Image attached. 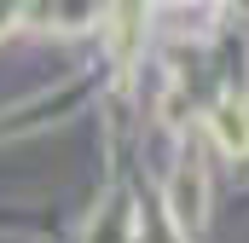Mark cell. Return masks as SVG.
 I'll list each match as a JSON object with an SVG mask.
<instances>
[{"instance_id":"cell-2","label":"cell","mask_w":249,"mask_h":243,"mask_svg":"<svg viewBox=\"0 0 249 243\" xmlns=\"http://www.w3.org/2000/svg\"><path fill=\"white\" fill-rule=\"evenodd\" d=\"M197 191H203V174H197V162H186L180 180H174V214H180V226H197V220H203Z\"/></svg>"},{"instance_id":"cell-1","label":"cell","mask_w":249,"mask_h":243,"mask_svg":"<svg viewBox=\"0 0 249 243\" xmlns=\"http://www.w3.org/2000/svg\"><path fill=\"white\" fill-rule=\"evenodd\" d=\"M214 139H220L232 156L249 151V116H244V104H220V110H214Z\"/></svg>"}]
</instances>
